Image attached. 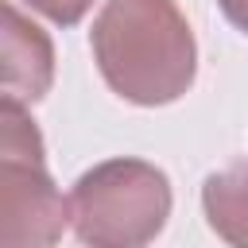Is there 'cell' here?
<instances>
[{
    "mask_svg": "<svg viewBox=\"0 0 248 248\" xmlns=\"http://www.w3.org/2000/svg\"><path fill=\"white\" fill-rule=\"evenodd\" d=\"M89 46L105 85L143 108L178 101L198 74V43L174 0H105Z\"/></svg>",
    "mask_w": 248,
    "mask_h": 248,
    "instance_id": "6da1fadb",
    "label": "cell"
},
{
    "mask_svg": "<svg viewBox=\"0 0 248 248\" xmlns=\"http://www.w3.org/2000/svg\"><path fill=\"white\" fill-rule=\"evenodd\" d=\"M170 217V182L147 159H105L70 190V225L85 248H147Z\"/></svg>",
    "mask_w": 248,
    "mask_h": 248,
    "instance_id": "7a4b0ae2",
    "label": "cell"
},
{
    "mask_svg": "<svg viewBox=\"0 0 248 248\" xmlns=\"http://www.w3.org/2000/svg\"><path fill=\"white\" fill-rule=\"evenodd\" d=\"M4 186V248H54L70 225V202L58 194L43 163L0 159Z\"/></svg>",
    "mask_w": 248,
    "mask_h": 248,
    "instance_id": "3957f363",
    "label": "cell"
},
{
    "mask_svg": "<svg viewBox=\"0 0 248 248\" xmlns=\"http://www.w3.org/2000/svg\"><path fill=\"white\" fill-rule=\"evenodd\" d=\"M54 81V46L12 0L4 4V101L31 108Z\"/></svg>",
    "mask_w": 248,
    "mask_h": 248,
    "instance_id": "277c9868",
    "label": "cell"
},
{
    "mask_svg": "<svg viewBox=\"0 0 248 248\" xmlns=\"http://www.w3.org/2000/svg\"><path fill=\"white\" fill-rule=\"evenodd\" d=\"M202 209L229 248H248V163H232L205 178Z\"/></svg>",
    "mask_w": 248,
    "mask_h": 248,
    "instance_id": "5b68a950",
    "label": "cell"
},
{
    "mask_svg": "<svg viewBox=\"0 0 248 248\" xmlns=\"http://www.w3.org/2000/svg\"><path fill=\"white\" fill-rule=\"evenodd\" d=\"M0 124H4V159L12 163H43V136L31 120V112L23 105L4 101L0 108Z\"/></svg>",
    "mask_w": 248,
    "mask_h": 248,
    "instance_id": "8992f818",
    "label": "cell"
},
{
    "mask_svg": "<svg viewBox=\"0 0 248 248\" xmlns=\"http://www.w3.org/2000/svg\"><path fill=\"white\" fill-rule=\"evenodd\" d=\"M39 16H46L50 23H58V27H74V23H81V16L93 8V0H27Z\"/></svg>",
    "mask_w": 248,
    "mask_h": 248,
    "instance_id": "52a82bcc",
    "label": "cell"
},
{
    "mask_svg": "<svg viewBox=\"0 0 248 248\" xmlns=\"http://www.w3.org/2000/svg\"><path fill=\"white\" fill-rule=\"evenodd\" d=\"M217 8L225 12V19H229L232 27H240V31L248 35V0H217Z\"/></svg>",
    "mask_w": 248,
    "mask_h": 248,
    "instance_id": "ba28073f",
    "label": "cell"
}]
</instances>
